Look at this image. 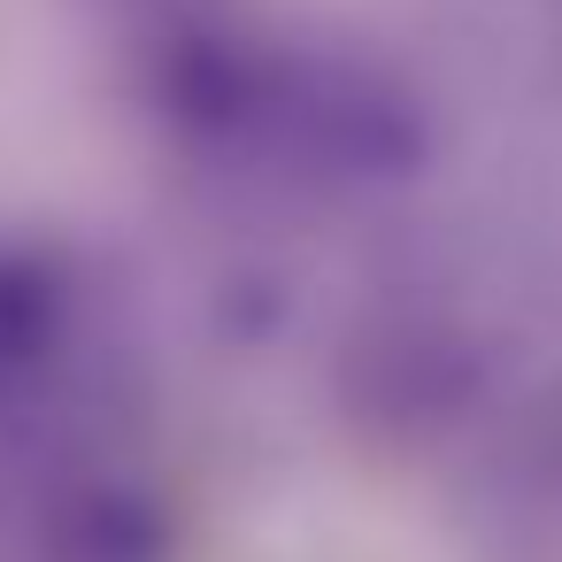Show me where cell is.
<instances>
[{
    "label": "cell",
    "instance_id": "obj_1",
    "mask_svg": "<svg viewBox=\"0 0 562 562\" xmlns=\"http://www.w3.org/2000/svg\"><path fill=\"white\" fill-rule=\"evenodd\" d=\"M155 101L193 147L247 178L316 193L408 186L431 155V116L401 70L355 47L255 32L232 9L155 40Z\"/></svg>",
    "mask_w": 562,
    "mask_h": 562
},
{
    "label": "cell",
    "instance_id": "obj_2",
    "mask_svg": "<svg viewBox=\"0 0 562 562\" xmlns=\"http://www.w3.org/2000/svg\"><path fill=\"white\" fill-rule=\"evenodd\" d=\"M485 393V347L447 293L401 285L378 293L339 355L347 424L378 447H431L447 439Z\"/></svg>",
    "mask_w": 562,
    "mask_h": 562
},
{
    "label": "cell",
    "instance_id": "obj_3",
    "mask_svg": "<svg viewBox=\"0 0 562 562\" xmlns=\"http://www.w3.org/2000/svg\"><path fill=\"white\" fill-rule=\"evenodd\" d=\"M524 462L547 493H562V378L531 401V424H524Z\"/></svg>",
    "mask_w": 562,
    "mask_h": 562
}]
</instances>
